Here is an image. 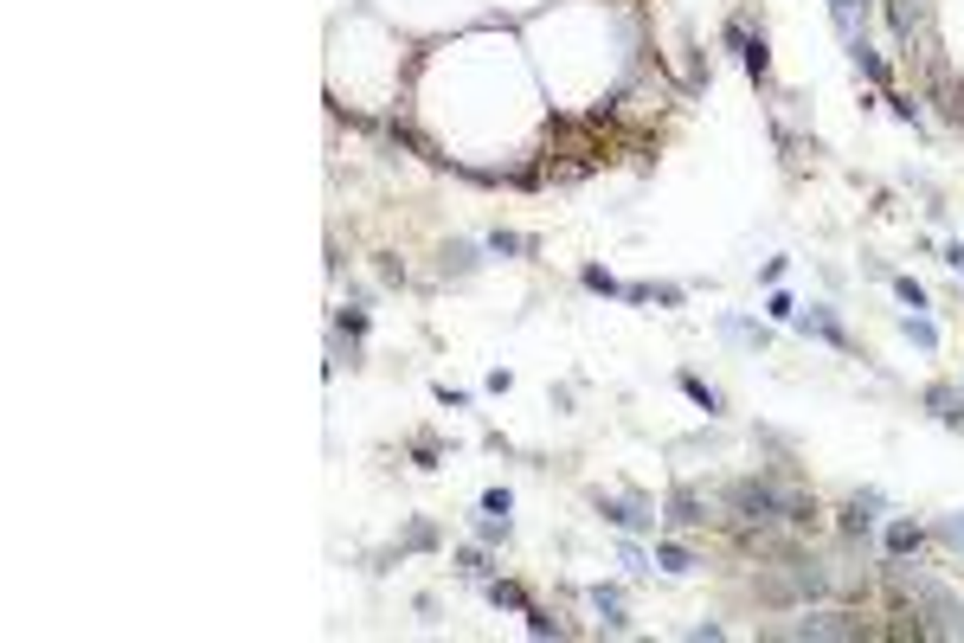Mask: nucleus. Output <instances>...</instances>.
Masks as SVG:
<instances>
[{"mask_svg": "<svg viewBox=\"0 0 964 643\" xmlns=\"http://www.w3.org/2000/svg\"><path fill=\"white\" fill-rule=\"evenodd\" d=\"M681 393H688V399H695V406H701V412H721V393H713V386L701 380V373H681Z\"/></svg>", "mask_w": 964, "mask_h": 643, "instance_id": "14", "label": "nucleus"}, {"mask_svg": "<svg viewBox=\"0 0 964 643\" xmlns=\"http://www.w3.org/2000/svg\"><path fill=\"white\" fill-rule=\"evenodd\" d=\"M482 508H489V515H508V508H514V496H508V489H489V496H482Z\"/></svg>", "mask_w": 964, "mask_h": 643, "instance_id": "27", "label": "nucleus"}, {"mask_svg": "<svg viewBox=\"0 0 964 643\" xmlns=\"http://www.w3.org/2000/svg\"><path fill=\"white\" fill-rule=\"evenodd\" d=\"M848 59H856V71L868 77V84H880V91L894 84V77H888V65H880V52H874L868 39H856V45H848Z\"/></svg>", "mask_w": 964, "mask_h": 643, "instance_id": "7", "label": "nucleus"}, {"mask_svg": "<svg viewBox=\"0 0 964 643\" xmlns=\"http://www.w3.org/2000/svg\"><path fill=\"white\" fill-rule=\"evenodd\" d=\"M431 541H437L431 521H411V528H405V547H431Z\"/></svg>", "mask_w": 964, "mask_h": 643, "instance_id": "24", "label": "nucleus"}, {"mask_svg": "<svg viewBox=\"0 0 964 643\" xmlns=\"http://www.w3.org/2000/svg\"><path fill=\"white\" fill-rule=\"evenodd\" d=\"M874 508H880V496H874V489H868V496H856V502L842 508V528H848V534H862V528L874 521Z\"/></svg>", "mask_w": 964, "mask_h": 643, "instance_id": "12", "label": "nucleus"}, {"mask_svg": "<svg viewBox=\"0 0 964 643\" xmlns=\"http://www.w3.org/2000/svg\"><path fill=\"white\" fill-rule=\"evenodd\" d=\"M656 567H663V573H695V567H701V560H695V553H688L681 541H663V547H656Z\"/></svg>", "mask_w": 964, "mask_h": 643, "instance_id": "10", "label": "nucleus"}, {"mask_svg": "<svg viewBox=\"0 0 964 643\" xmlns=\"http://www.w3.org/2000/svg\"><path fill=\"white\" fill-rule=\"evenodd\" d=\"M926 406L939 425H964V393L958 386H926Z\"/></svg>", "mask_w": 964, "mask_h": 643, "instance_id": "6", "label": "nucleus"}, {"mask_svg": "<svg viewBox=\"0 0 964 643\" xmlns=\"http://www.w3.org/2000/svg\"><path fill=\"white\" fill-rule=\"evenodd\" d=\"M727 515H733L739 528L771 534V528H804V521H817V502H810L804 489L771 482V476H746V482H733V489H727Z\"/></svg>", "mask_w": 964, "mask_h": 643, "instance_id": "1", "label": "nucleus"}, {"mask_svg": "<svg viewBox=\"0 0 964 643\" xmlns=\"http://www.w3.org/2000/svg\"><path fill=\"white\" fill-rule=\"evenodd\" d=\"M476 541L482 547H502L508 541V515H489V508H482V515H476Z\"/></svg>", "mask_w": 964, "mask_h": 643, "instance_id": "15", "label": "nucleus"}, {"mask_svg": "<svg viewBox=\"0 0 964 643\" xmlns=\"http://www.w3.org/2000/svg\"><path fill=\"white\" fill-rule=\"evenodd\" d=\"M489 251H495V258H528V251H534V238H528V232H502V226H495V232H489Z\"/></svg>", "mask_w": 964, "mask_h": 643, "instance_id": "9", "label": "nucleus"}, {"mask_svg": "<svg viewBox=\"0 0 964 643\" xmlns=\"http://www.w3.org/2000/svg\"><path fill=\"white\" fill-rule=\"evenodd\" d=\"M476 271V245H450L444 251V277H470Z\"/></svg>", "mask_w": 964, "mask_h": 643, "instance_id": "19", "label": "nucleus"}, {"mask_svg": "<svg viewBox=\"0 0 964 643\" xmlns=\"http://www.w3.org/2000/svg\"><path fill=\"white\" fill-rule=\"evenodd\" d=\"M939 534H945V541L964 553V515H945V521H939Z\"/></svg>", "mask_w": 964, "mask_h": 643, "instance_id": "25", "label": "nucleus"}, {"mask_svg": "<svg viewBox=\"0 0 964 643\" xmlns=\"http://www.w3.org/2000/svg\"><path fill=\"white\" fill-rule=\"evenodd\" d=\"M791 322H797V329H804V335L830 341V347H848V329H842V322H836L830 309H823V303H817V309H804V315H791Z\"/></svg>", "mask_w": 964, "mask_h": 643, "instance_id": "4", "label": "nucleus"}, {"mask_svg": "<svg viewBox=\"0 0 964 643\" xmlns=\"http://www.w3.org/2000/svg\"><path fill=\"white\" fill-rule=\"evenodd\" d=\"M945 264H952V271L964 277V238H958V245H945Z\"/></svg>", "mask_w": 964, "mask_h": 643, "instance_id": "28", "label": "nucleus"}, {"mask_svg": "<svg viewBox=\"0 0 964 643\" xmlns=\"http://www.w3.org/2000/svg\"><path fill=\"white\" fill-rule=\"evenodd\" d=\"M830 20H836L842 45H856V39H862V26H856V0H830Z\"/></svg>", "mask_w": 964, "mask_h": 643, "instance_id": "13", "label": "nucleus"}, {"mask_svg": "<svg viewBox=\"0 0 964 643\" xmlns=\"http://www.w3.org/2000/svg\"><path fill=\"white\" fill-rule=\"evenodd\" d=\"M900 329H906V341H913V347H926V354H932V347H939V329H932L926 315H906Z\"/></svg>", "mask_w": 964, "mask_h": 643, "instance_id": "16", "label": "nucleus"}, {"mask_svg": "<svg viewBox=\"0 0 964 643\" xmlns=\"http://www.w3.org/2000/svg\"><path fill=\"white\" fill-rule=\"evenodd\" d=\"M489 599H495V605H508V611H528V592H521L514 579H489Z\"/></svg>", "mask_w": 964, "mask_h": 643, "instance_id": "18", "label": "nucleus"}, {"mask_svg": "<svg viewBox=\"0 0 964 643\" xmlns=\"http://www.w3.org/2000/svg\"><path fill=\"white\" fill-rule=\"evenodd\" d=\"M598 515H604V521H617L624 534H637V528H649V521H656L643 502H617V496H598Z\"/></svg>", "mask_w": 964, "mask_h": 643, "instance_id": "5", "label": "nucleus"}, {"mask_svg": "<svg viewBox=\"0 0 964 643\" xmlns=\"http://www.w3.org/2000/svg\"><path fill=\"white\" fill-rule=\"evenodd\" d=\"M341 329H347L354 341H361V335H367V309H341Z\"/></svg>", "mask_w": 964, "mask_h": 643, "instance_id": "26", "label": "nucleus"}, {"mask_svg": "<svg viewBox=\"0 0 964 643\" xmlns=\"http://www.w3.org/2000/svg\"><path fill=\"white\" fill-rule=\"evenodd\" d=\"M578 277H586V290H598V297H624V283H617L611 271H604V264H586Z\"/></svg>", "mask_w": 964, "mask_h": 643, "instance_id": "17", "label": "nucleus"}, {"mask_svg": "<svg viewBox=\"0 0 964 643\" xmlns=\"http://www.w3.org/2000/svg\"><path fill=\"white\" fill-rule=\"evenodd\" d=\"M457 567L470 573V579H482V585L495 579V567H489V553H476V547H470V553H457Z\"/></svg>", "mask_w": 964, "mask_h": 643, "instance_id": "20", "label": "nucleus"}, {"mask_svg": "<svg viewBox=\"0 0 964 643\" xmlns=\"http://www.w3.org/2000/svg\"><path fill=\"white\" fill-rule=\"evenodd\" d=\"M663 521L669 528H707L713 521V502H701V489H688V482H681V489L669 496V515Z\"/></svg>", "mask_w": 964, "mask_h": 643, "instance_id": "3", "label": "nucleus"}, {"mask_svg": "<svg viewBox=\"0 0 964 643\" xmlns=\"http://www.w3.org/2000/svg\"><path fill=\"white\" fill-rule=\"evenodd\" d=\"M528 631H534V637H566V624H560V618H546L540 605H528Z\"/></svg>", "mask_w": 964, "mask_h": 643, "instance_id": "21", "label": "nucleus"}, {"mask_svg": "<svg viewBox=\"0 0 964 643\" xmlns=\"http://www.w3.org/2000/svg\"><path fill=\"white\" fill-rule=\"evenodd\" d=\"M894 297H900V303H906V309H913V315H920V309H926V290H920V283H913V277H894Z\"/></svg>", "mask_w": 964, "mask_h": 643, "instance_id": "22", "label": "nucleus"}, {"mask_svg": "<svg viewBox=\"0 0 964 643\" xmlns=\"http://www.w3.org/2000/svg\"><path fill=\"white\" fill-rule=\"evenodd\" d=\"M592 611L604 618V631H630V618H624V599L611 592V585H592Z\"/></svg>", "mask_w": 964, "mask_h": 643, "instance_id": "8", "label": "nucleus"}, {"mask_svg": "<svg viewBox=\"0 0 964 643\" xmlns=\"http://www.w3.org/2000/svg\"><path fill=\"white\" fill-rule=\"evenodd\" d=\"M920 541H926V534H920L913 521H888V553H894V560H900V553H920Z\"/></svg>", "mask_w": 964, "mask_h": 643, "instance_id": "11", "label": "nucleus"}, {"mask_svg": "<svg viewBox=\"0 0 964 643\" xmlns=\"http://www.w3.org/2000/svg\"><path fill=\"white\" fill-rule=\"evenodd\" d=\"M765 315H771V322H791V315H797V303L785 297V290H771V297H765Z\"/></svg>", "mask_w": 964, "mask_h": 643, "instance_id": "23", "label": "nucleus"}, {"mask_svg": "<svg viewBox=\"0 0 964 643\" xmlns=\"http://www.w3.org/2000/svg\"><path fill=\"white\" fill-rule=\"evenodd\" d=\"M785 637H862V618H848V611H830V605H817L804 611Z\"/></svg>", "mask_w": 964, "mask_h": 643, "instance_id": "2", "label": "nucleus"}]
</instances>
